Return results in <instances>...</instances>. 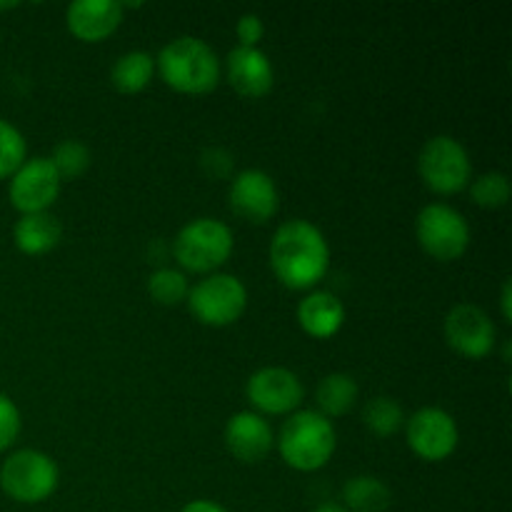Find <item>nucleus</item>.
<instances>
[{"instance_id":"6e6552de","label":"nucleus","mask_w":512,"mask_h":512,"mask_svg":"<svg viewBox=\"0 0 512 512\" xmlns=\"http://www.w3.org/2000/svg\"><path fill=\"white\" fill-rule=\"evenodd\" d=\"M415 238L433 260L455 263L470 248V225L453 205L430 203L415 218Z\"/></svg>"},{"instance_id":"7ed1b4c3","label":"nucleus","mask_w":512,"mask_h":512,"mask_svg":"<svg viewBox=\"0 0 512 512\" xmlns=\"http://www.w3.org/2000/svg\"><path fill=\"white\" fill-rule=\"evenodd\" d=\"M275 445L288 468L298 473H315L333 460L338 433L333 420L320 415L318 410H295L280 428Z\"/></svg>"},{"instance_id":"20e7f679","label":"nucleus","mask_w":512,"mask_h":512,"mask_svg":"<svg viewBox=\"0 0 512 512\" xmlns=\"http://www.w3.org/2000/svg\"><path fill=\"white\" fill-rule=\"evenodd\" d=\"M235 248L233 230L215 218H195L178 230L173 255L185 275H213L230 260Z\"/></svg>"},{"instance_id":"cd10ccee","label":"nucleus","mask_w":512,"mask_h":512,"mask_svg":"<svg viewBox=\"0 0 512 512\" xmlns=\"http://www.w3.org/2000/svg\"><path fill=\"white\" fill-rule=\"evenodd\" d=\"M235 35H238L240 48H258L265 35V23L258 13H243L235 23Z\"/></svg>"},{"instance_id":"423d86ee","label":"nucleus","mask_w":512,"mask_h":512,"mask_svg":"<svg viewBox=\"0 0 512 512\" xmlns=\"http://www.w3.org/2000/svg\"><path fill=\"white\" fill-rule=\"evenodd\" d=\"M185 303L200 325L228 328V325L238 323L248 310V288L238 275L213 273L190 285Z\"/></svg>"},{"instance_id":"bb28decb","label":"nucleus","mask_w":512,"mask_h":512,"mask_svg":"<svg viewBox=\"0 0 512 512\" xmlns=\"http://www.w3.org/2000/svg\"><path fill=\"white\" fill-rule=\"evenodd\" d=\"M20 428H23V418H20L18 405H15L10 395L0 393V453L13 448V443L20 435Z\"/></svg>"},{"instance_id":"2eb2a0df","label":"nucleus","mask_w":512,"mask_h":512,"mask_svg":"<svg viewBox=\"0 0 512 512\" xmlns=\"http://www.w3.org/2000/svg\"><path fill=\"white\" fill-rule=\"evenodd\" d=\"M125 18V8L118 0H78L65 10V25L80 43H103Z\"/></svg>"},{"instance_id":"6ab92c4d","label":"nucleus","mask_w":512,"mask_h":512,"mask_svg":"<svg viewBox=\"0 0 512 512\" xmlns=\"http://www.w3.org/2000/svg\"><path fill=\"white\" fill-rule=\"evenodd\" d=\"M315 400H318L320 415L328 420L343 418L358 403V383L348 373H330L318 383Z\"/></svg>"},{"instance_id":"a211bd4d","label":"nucleus","mask_w":512,"mask_h":512,"mask_svg":"<svg viewBox=\"0 0 512 512\" xmlns=\"http://www.w3.org/2000/svg\"><path fill=\"white\" fill-rule=\"evenodd\" d=\"M60 238H63V225L53 213L20 215L18 223L13 225L15 248L30 258L48 255L50 250L58 248Z\"/></svg>"},{"instance_id":"f3484780","label":"nucleus","mask_w":512,"mask_h":512,"mask_svg":"<svg viewBox=\"0 0 512 512\" xmlns=\"http://www.w3.org/2000/svg\"><path fill=\"white\" fill-rule=\"evenodd\" d=\"M298 323L305 335L315 340H330L343 330L345 305L328 290H310L298 303Z\"/></svg>"},{"instance_id":"39448f33","label":"nucleus","mask_w":512,"mask_h":512,"mask_svg":"<svg viewBox=\"0 0 512 512\" xmlns=\"http://www.w3.org/2000/svg\"><path fill=\"white\" fill-rule=\"evenodd\" d=\"M58 483V463L43 450H15L0 465V490L20 505L45 503L58 490Z\"/></svg>"},{"instance_id":"a878e982","label":"nucleus","mask_w":512,"mask_h":512,"mask_svg":"<svg viewBox=\"0 0 512 512\" xmlns=\"http://www.w3.org/2000/svg\"><path fill=\"white\" fill-rule=\"evenodd\" d=\"M28 160V143L13 123L0 118V180H8Z\"/></svg>"},{"instance_id":"0eeeda50","label":"nucleus","mask_w":512,"mask_h":512,"mask_svg":"<svg viewBox=\"0 0 512 512\" xmlns=\"http://www.w3.org/2000/svg\"><path fill=\"white\" fill-rule=\"evenodd\" d=\"M418 173L433 193L455 195L473 180V160L468 148L453 135H435L420 150Z\"/></svg>"},{"instance_id":"f257e3e1","label":"nucleus","mask_w":512,"mask_h":512,"mask_svg":"<svg viewBox=\"0 0 512 512\" xmlns=\"http://www.w3.org/2000/svg\"><path fill=\"white\" fill-rule=\"evenodd\" d=\"M268 260L280 285L288 290H313L330 270L328 238L310 220H288L275 230Z\"/></svg>"},{"instance_id":"ddd939ff","label":"nucleus","mask_w":512,"mask_h":512,"mask_svg":"<svg viewBox=\"0 0 512 512\" xmlns=\"http://www.w3.org/2000/svg\"><path fill=\"white\" fill-rule=\"evenodd\" d=\"M228 205L238 218L248 220V223H255V225H263L278 215V208H280L278 185H275V180L270 178L265 170H258V168L240 170V173L230 180Z\"/></svg>"},{"instance_id":"c85d7f7f","label":"nucleus","mask_w":512,"mask_h":512,"mask_svg":"<svg viewBox=\"0 0 512 512\" xmlns=\"http://www.w3.org/2000/svg\"><path fill=\"white\" fill-rule=\"evenodd\" d=\"M203 160H208V163H213L215 160V165L205 168L210 175H215V178H223V175H228L230 168H233V155L225 153V150H220V148L208 150V153L203 155Z\"/></svg>"},{"instance_id":"4468645a","label":"nucleus","mask_w":512,"mask_h":512,"mask_svg":"<svg viewBox=\"0 0 512 512\" xmlns=\"http://www.w3.org/2000/svg\"><path fill=\"white\" fill-rule=\"evenodd\" d=\"M225 78L230 88L250 100H260L273 90L275 68L260 48H233L225 58Z\"/></svg>"},{"instance_id":"412c9836","label":"nucleus","mask_w":512,"mask_h":512,"mask_svg":"<svg viewBox=\"0 0 512 512\" xmlns=\"http://www.w3.org/2000/svg\"><path fill=\"white\" fill-rule=\"evenodd\" d=\"M343 503L348 512H385L393 503V493L383 480L358 475L343 485Z\"/></svg>"},{"instance_id":"2f4dec72","label":"nucleus","mask_w":512,"mask_h":512,"mask_svg":"<svg viewBox=\"0 0 512 512\" xmlns=\"http://www.w3.org/2000/svg\"><path fill=\"white\" fill-rule=\"evenodd\" d=\"M313 512H348L343 508V505H335V503H325V505H318Z\"/></svg>"},{"instance_id":"473e14b6","label":"nucleus","mask_w":512,"mask_h":512,"mask_svg":"<svg viewBox=\"0 0 512 512\" xmlns=\"http://www.w3.org/2000/svg\"><path fill=\"white\" fill-rule=\"evenodd\" d=\"M18 8V3H0V10H13Z\"/></svg>"},{"instance_id":"c756f323","label":"nucleus","mask_w":512,"mask_h":512,"mask_svg":"<svg viewBox=\"0 0 512 512\" xmlns=\"http://www.w3.org/2000/svg\"><path fill=\"white\" fill-rule=\"evenodd\" d=\"M180 512H230V510L223 508L220 503H213V500H193V503L183 505Z\"/></svg>"},{"instance_id":"dca6fc26","label":"nucleus","mask_w":512,"mask_h":512,"mask_svg":"<svg viewBox=\"0 0 512 512\" xmlns=\"http://www.w3.org/2000/svg\"><path fill=\"white\" fill-rule=\"evenodd\" d=\"M225 448L240 463H260L270 455L275 445L273 428L263 415L253 413V410H243L235 413L233 418L225 423Z\"/></svg>"},{"instance_id":"f03ea898","label":"nucleus","mask_w":512,"mask_h":512,"mask_svg":"<svg viewBox=\"0 0 512 512\" xmlns=\"http://www.w3.org/2000/svg\"><path fill=\"white\" fill-rule=\"evenodd\" d=\"M155 70L175 93L208 95L218 88L223 63L205 40L195 35H180L160 50L155 58Z\"/></svg>"},{"instance_id":"393cba45","label":"nucleus","mask_w":512,"mask_h":512,"mask_svg":"<svg viewBox=\"0 0 512 512\" xmlns=\"http://www.w3.org/2000/svg\"><path fill=\"white\" fill-rule=\"evenodd\" d=\"M50 163H53L60 180H75L90 168L93 155H90L88 145L80 143V140H63V143L55 145L53 155H50Z\"/></svg>"},{"instance_id":"1a4fd4ad","label":"nucleus","mask_w":512,"mask_h":512,"mask_svg":"<svg viewBox=\"0 0 512 512\" xmlns=\"http://www.w3.org/2000/svg\"><path fill=\"white\" fill-rule=\"evenodd\" d=\"M408 448L425 463H443L458 450L460 430L453 415L443 408H420L405 418Z\"/></svg>"},{"instance_id":"f8f14e48","label":"nucleus","mask_w":512,"mask_h":512,"mask_svg":"<svg viewBox=\"0 0 512 512\" xmlns=\"http://www.w3.org/2000/svg\"><path fill=\"white\" fill-rule=\"evenodd\" d=\"M445 343L468 360H483L493 353L498 328L483 308L473 303H460L445 315Z\"/></svg>"},{"instance_id":"5701e85b","label":"nucleus","mask_w":512,"mask_h":512,"mask_svg":"<svg viewBox=\"0 0 512 512\" xmlns=\"http://www.w3.org/2000/svg\"><path fill=\"white\" fill-rule=\"evenodd\" d=\"M190 280L180 268H158L148 278V295L158 305L173 308L188 300Z\"/></svg>"},{"instance_id":"9b49d317","label":"nucleus","mask_w":512,"mask_h":512,"mask_svg":"<svg viewBox=\"0 0 512 512\" xmlns=\"http://www.w3.org/2000/svg\"><path fill=\"white\" fill-rule=\"evenodd\" d=\"M60 185H63V180L55 173L50 158L35 155V158L25 160V163L10 175V205H13L20 215L50 213V205H53L60 195Z\"/></svg>"},{"instance_id":"9d476101","label":"nucleus","mask_w":512,"mask_h":512,"mask_svg":"<svg viewBox=\"0 0 512 512\" xmlns=\"http://www.w3.org/2000/svg\"><path fill=\"white\" fill-rule=\"evenodd\" d=\"M245 398L258 415H293L305 398L298 375L280 365L255 370L245 383Z\"/></svg>"},{"instance_id":"b1692460","label":"nucleus","mask_w":512,"mask_h":512,"mask_svg":"<svg viewBox=\"0 0 512 512\" xmlns=\"http://www.w3.org/2000/svg\"><path fill=\"white\" fill-rule=\"evenodd\" d=\"M470 198L478 208L485 210H500L508 205L510 200V178L500 170H490V173L478 175L475 180H470Z\"/></svg>"},{"instance_id":"4be33fe9","label":"nucleus","mask_w":512,"mask_h":512,"mask_svg":"<svg viewBox=\"0 0 512 512\" xmlns=\"http://www.w3.org/2000/svg\"><path fill=\"white\" fill-rule=\"evenodd\" d=\"M363 423L375 438H390L405 425V410L398 400L380 395V398L368 400L363 410Z\"/></svg>"},{"instance_id":"aec40b11","label":"nucleus","mask_w":512,"mask_h":512,"mask_svg":"<svg viewBox=\"0 0 512 512\" xmlns=\"http://www.w3.org/2000/svg\"><path fill=\"white\" fill-rule=\"evenodd\" d=\"M155 75V58L148 50H128L110 68V83L125 95L143 93Z\"/></svg>"},{"instance_id":"7c9ffc66","label":"nucleus","mask_w":512,"mask_h":512,"mask_svg":"<svg viewBox=\"0 0 512 512\" xmlns=\"http://www.w3.org/2000/svg\"><path fill=\"white\" fill-rule=\"evenodd\" d=\"M500 313H503L505 323H512V285L505 280L503 290H500Z\"/></svg>"}]
</instances>
